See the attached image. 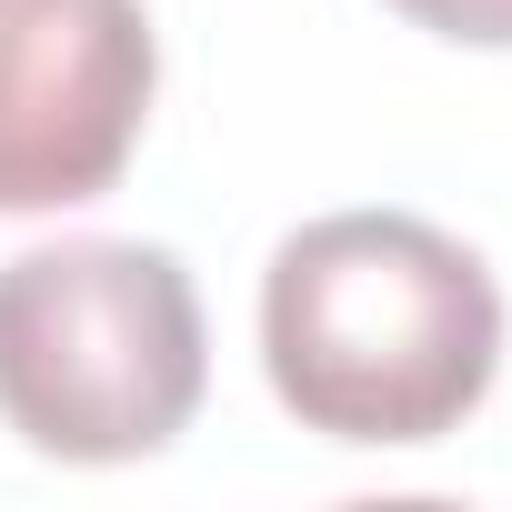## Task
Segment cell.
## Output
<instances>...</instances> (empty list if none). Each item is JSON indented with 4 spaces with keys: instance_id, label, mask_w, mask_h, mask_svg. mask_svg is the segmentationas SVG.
<instances>
[{
    "instance_id": "cell-1",
    "label": "cell",
    "mask_w": 512,
    "mask_h": 512,
    "mask_svg": "<svg viewBox=\"0 0 512 512\" xmlns=\"http://www.w3.org/2000/svg\"><path fill=\"white\" fill-rule=\"evenodd\" d=\"M262 362L302 432L442 442L502 372V292L412 211H332L272 251Z\"/></svg>"
},
{
    "instance_id": "cell-2",
    "label": "cell",
    "mask_w": 512,
    "mask_h": 512,
    "mask_svg": "<svg viewBox=\"0 0 512 512\" xmlns=\"http://www.w3.org/2000/svg\"><path fill=\"white\" fill-rule=\"evenodd\" d=\"M211 382L191 272L161 241H41L0 262V422L51 462L161 452Z\"/></svg>"
},
{
    "instance_id": "cell-3",
    "label": "cell",
    "mask_w": 512,
    "mask_h": 512,
    "mask_svg": "<svg viewBox=\"0 0 512 512\" xmlns=\"http://www.w3.org/2000/svg\"><path fill=\"white\" fill-rule=\"evenodd\" d=\"M141 0H0V211H71L121 181L151 121Z\"/></svg>"
},
{
    "instance_id": "cell-4",
    "label": "cell",
    "mask_w": 512,
    "mask_h": 512,
    "mask_svg": "<svg viewBox=\"0 0 512 512\" xmlns=\"http://www.w3.org/2000/svg\"><path fill=\"white\" fill-rule=\"evenodd\" d=\"M412 31H442V41H472V51H512V0H392Z\"/></svg>"
}]
</instances>
